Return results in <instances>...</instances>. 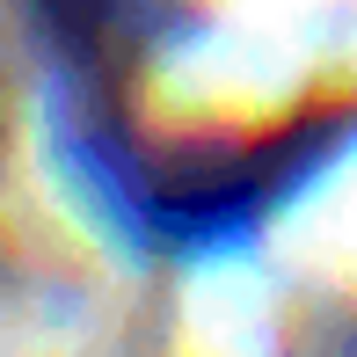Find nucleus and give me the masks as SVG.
Returning <instances> with one entry per match:
<instances>
[{
  "label": "nucleus",
  "instance_id": "nucleus-1",
  "mask_svg": "<svg viewBox=\"0 0 357 357\" xmlns=\"http://www.w3.org/2000/svg\"><path fill=\"white\" fill-rule=\"evenodd\" d=\"M52 8H66L73 22H117V8H132V0H52Z\"/></svg>",
  "mask_w": 357,
  "mask_h": 357
}]
</instances>
